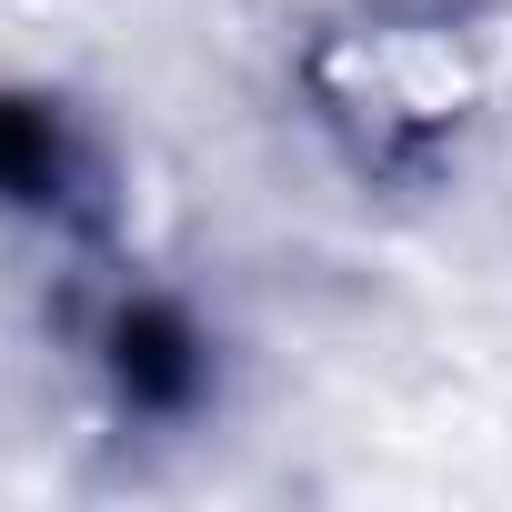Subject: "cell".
Instances as JSON below:
<instances>
[{
    "mask_svg": "<svg viewBox=\"0 0 512 512\" xmlns=\"http://www.w3.org/2000/svg\"><path fill=\"white\" fill-rule=\"evenodd\" d=\"M51 181H61V131H51L41 111H0V191L41 201Z\"/></svg>",
    "mask_w": 512,
    "mask_h": 512,
    "instance_id": "obj_1",
    "label": "cell"
}]
</instances>
